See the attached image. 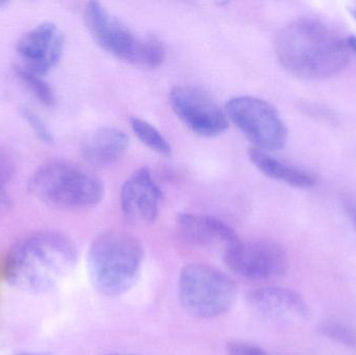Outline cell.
<instances>
[{"label": "cell", "mask_w": 356, "mask_h": 355, "mask_svg": "<svg viewBox=\"0 0 356 355\" xmlns=\"http://www.w3.org/2000/svg\"><path fill=\"white\" fill-rule=\"evenodd\" d=\"M348 43L332 27L315 18H298L282 27L275 41L280 65L305 79L338 74L349 62Z\"/></svg>", "instance_id": "1"}, {"label": "cell", "mask_w": 356, "mask_h": 355, "mask_svg": "<svg viewBox=\"0 0 356 355\" xmlns=\"http://www.w3.org/2000/svg\"><path fill=\"white\" fill-rule=\"evenodd\" d=\"M77 248L66 233L42 231L18 242L6 262V281L29 293L49 291L76 264Z\"/></svg>", "instance_id": "2"}, {"label": "cell", "mask_w": 356, "mask_h": 355, "mask_svg": "<svg viewBox=\"0 0 356 355\" xmlns=\"http://www.w3.org/2000/svg\"><path fill=\"white\" fill-rule=\"evenodd\" d=\"M141 242L131 233L108 231L92 242L88 271L94 289L108 297H118L137 283L143 265Z\"/></svg>", "instance_id": "3"}, {"label": "cell", "mask_w": 356, "mask_h": 355, "mask_svg": "<svg viewBox=\"0 0 356 355\" xmlns=\"http://www.w3.org/2000/svg\"><path fill=\"white\" fill-rule=\"evenodd\" d=\"M29 189L47 206L67 210L93 208L104 194V183L93 171L65 158L40 165L29 179Z\"/></svg>", "instance_id": "4"}, {"label": "cell", "mask_w": 356, "mask_h": 355, "mask_svg": "<svg viewBox=\"0 0 356 355\" xmlns=\"http://www.w3.org/2000/svg\"><path fill=\"white\" fill-rule=\"evenodd\" d=\"M83 18L94 41L119 60L150 69L156 68L164 62L166 50L159 38L139 35L99 2H89Z\"/></svg>", "instance_id": "5"}, {"label": "cell", "mask_w": 356, "mask_h": 355, "mask_svg": "<svg viewBox=\"0 0 356 355\" xmlns=\"http://www.w3.org/2000/svg\"><path fill=\"white\" fill-rule=\"evenodd\" d=\"M236 283L213 267L188 264L178 279V298L191 316L211 319L232 310L236 300Z\"/></svg>", "instance_id": "6"}, {"label": "cell", "mask_w": 356, "mask_h": 355, "mask_svg": "<svg viewBox=\"0 0 356 355\" xmlns=\"http://www.w3.org/2000/svg\"><path fill=\"white\" fill-rule=\"evenodd\" d=\"M226 115L254 144L257 149H282L288 141V129L278 110L254 96H236L226 104Z\"/></svg>", "instance_id": "7"}, {"label": "cell", "mask_w": 356, "mask_h": 355, "mask_svg": "<svg viewBox=\"0 0 356 355\" xmlns=\"http://www.w3.org/2000/svg\"><path fill=\"white\" fill-rule=\"evenodd\" d=\"M224 262L232 272L253 281H267L280 279L289 269L286 250L270 240L243 242L223 256Z\"/></svg>", "instance_id": "8"}, {"label": "cell", "mask_w": 356, "mask_h": 355, "mask_svg": "<svg viewBox=\"0 0 356 355\" xmlns=\"http://www.w3.org/2000/svg\"><path fill=\"white\" fill-rule=\"evenodd\" d=\"M175 114L191 131L202 137H216L228 129L225 110L209 94L193 85H177L170 92Z\"/></svg>", "instance_id": "9"}, {"label": "cell", "mask_w": 356, "mask_h": 355, "mask_svg": "<svg viewBox=\"0 0 356 355\" xmlns=\"http://www.w3.org/2000/svg\"><path fill=\"white\" fill-rule=\"evenodd\" d=\"M64 45V35L54 23H41L25 33L17 43L19 66L43 76L58 64Z\"/></svg>", "instance_id": "10"}, {"label": "cell", "mask_w": 356, "mask_h": 355, "mask_svg": "<svg viewBox=\"0 0 356 355\" xmlns=\"http://www.w3.org/2000/svg\"><path fill=\"white\" fill-rule=\"evenodd\" d=\"M162 190L152 177L149 169L134 172L121 189V208L127 219L139 223L156 220L162 201Z\"/></svg>", "instance_id": "11"}, {"label": "cell", "mask_w": 356, "mask_h": 355, "mask_svg": "<svg viewBox=\"0 0 356 355\" xmlns=\"http://www.w3.org/2000/svg\"><path fill=\"white\" fill-rule=\"evenodd\" d=\"M249 306L261 318L278 323H297L309 317V310L302 296L293 290L267 287L248 295Z\"/></svg>", "instance_id": "12"}, {"label": "cell", "mask_w": 356, "mask_h": 355, "mask_svg": "<svg viewBox=\"0 0 356 355\" xmlns=\"http://www.w3.org/2000/svg\"><path fill=\"white\" fill-rule=\"evenodd\" d=\"M177 225L180 235L186 241L202 247L221 249L223 256L241 241L232 227L209 215L179 214Z\"/></svg>", "instance_id": "13"}, {"label": "cell", "mask_w": 356, "mask_h": 355, "mask_svg": "<svg viewBox=\"0 0 356 355\" xmlns=\"http://www.w3.org/2000/svg\"><path fill=\"white\" fill-rule=\"evenodd\" d=\"M129 146L124 131L115 127H102L88 135L81 143L83 160L96 168H104L119 160Z\"/></svg>", "instance_id": "14"}, {"label": "cell", "mask_w": 356, "mask_h": 355, "mask_svg": "<svg viewBox=\"0 0 356 355\" xmlns=\"http://www.w3.org/2000/svg\"><path fill=\"white\" fill-rule=\"evenodd\" d=\"M248 154L252 164L270 179L282 181L298 189L313 187L317 181L313 173L294 165L282 162L272 156L269 152L257 148H251Z\"/></svg>", "instance_id": "15"}, {"label": "cell", "mask_w": 356, "mask_h": 355, "mask_svg": "<svg viewBox=\"0 0 356 355\" xmlns=\"http://www.w3.org/2000/svg\"><path fill=\"white\" fill-rule=\"evenodd\" d=\"M15 73L23 85L37 98L38 101L48 108L56 106V97L54 89L42 75L35 74L21 66H16Z\"/></svg>", "instance_id": "16"}, {"label": "cell", "mask_w": 356, "mask_h": 355, "mask_svg": "<svg viewBox=\"0 0 356 355\" xmlns=\"http://www.w3.org/2000/svg\"><path fill=\"white\" fill-rule=\"evenodd\" d=\"M131 126L136 135L150 149L164 156L171 154L172 148L168 140L154 125L143 119L134 117L131 119Z\"/></svg>", "instance_id": "17"}, {"label": "cell", "mask_w": 356, "mask_h": 355, "mask_svg": "<svg viewBox=\"0 0 356 355\" xmlns=\"http://www.w3.org/2000/svg\"><path fill=\"white\" fill-rule=\"evenodd\" d=\"M322 336L341 344L349 349L356 350V329L337 321L322 323L319 327Z\"/></svg>", "instance_id": "18"}, {"label": "cell", "mask_w": 356, "mask_h": 355, "mask_svg": "<svg viewBox=\"0 0 356 355\" xmlns=\"http://www.w3.org/2000/svg\"><path fill=\"white\" fill-rule=\"evenodd\" d=\"M20 115L40 141L46 144L54 143V138L51 131L48 127L47 123L37 113L26 106H23L20 108Z\"/></svg>", "instance_id": "19"}, {"label": "cell", "mask_w": 356, "mask_h": 355, "mask_svg": "<svg viewBox=\"0 0 356 355\" xmlns=\"http://www.w3.org/2000/svg\"><path fill=\"white\" fill-rule=\"evenodd\" d=\"M227 355H269L259 346L245 342H232L227 345Z\"/></svg>", "instance_id": "20"}, {"label": "cell", "mask_w": 356, "mask_h": 355, "mask_svg": "<svg viewBox=\"0 0 356 355\" xmlns=\"http://www.w3.org/2000/svg\"><path fill=\"white\" fill-rule=\"evenodd\" d=\"M14 160L6 150L0 148V183L6 185L14 176Z\"/></svg>", "instance_id": "21"}, {"label": "cell", "mask_w": 356, "mask_h": 355, "mask_svg": "<svg viewBox=\"0 0 356 355\" xmlns=\"http://www.w3.org/2000/svg\"><path fill=\"white\" fill-rule=\"evenodd\" d=\"M4 183H0V217L10 212L13 206L12 198L4 189Z\"/></svg>", "instance_id": "22"}, {"label": "cell", "mask_w": 356, "mask_h": 355, "mask_svg": "<svg viewBox=\"0 0 356 355\" xmlns=\"http://www.w3.org/2000/svg\"><path fill=\"white\" fill-rule=\"evenodd\" d=\"M345 208H346L347 215L350 218L351 222L356 227V204L353 202H347Z\"/></svg>", "instance_id": "23"}, {"label": "cell", "mask_w": 356, "mask_h": 355, "mask_svg": "<svg viewBox=\"0 0 356 355\" xmlns=\"http://www.w3.org/2000/svg\"><path fill=\"white\" fill-rule=\"evenodd\" d=\"M347 43H348L349 48H350L351 51L355 52L356 54V37H350L348 40H347Z\"/></svg>", "instance_id": "24"}, {"label": "cell", "mask_w": 356, "mask_h": 355, "mask_svg": "<svg viewBox=\"0 0 356 355\" xmlns=\"http://www.w3.org/2000/svg\"><path fill=\"white\" fill-rule=\"evenodd\" d=\"M15 355H49V354H19Z\"/></svg>", "instance_id": "25"}, {"label": "cell", "mask_w": 356, "mask_h": 355, "mask_svg": "<svg viewBox=\"0 0 356 355\" xmlns=\"http://www.w3.org/2000/svg\"><path fill=\"white\" fill-rule=\"evenodd\" d=\"M353 17H355V19L356 20V8L355 10H353Z\"/></svg>", "instance_id": "26"}, {"label": "cell", "mask_w": 356, "mask_h": 355, "mask_svg": "<svg viewBox=\"0 0 356 355\" xmlns=\"http://www.w3.org/2000/svg\"><path fill=\"white\" fill-rule=\"evenodd\" d=\"M110 355H133V354H110Z\"/></svg>", "instance_id": "27"}]
</instances>
